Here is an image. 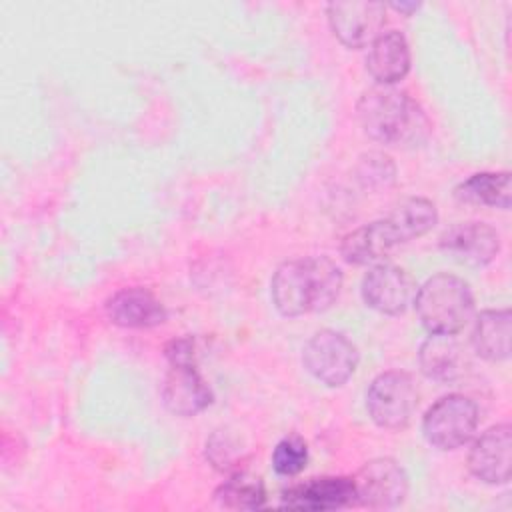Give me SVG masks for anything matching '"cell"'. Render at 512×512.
<instances>
[{"instance_id": "cell-1", "label": "cell", "mask_w": 512, "mask_h": 512, "mask_svg": "<svg viewBox=\"0 0 512 512\" xmlns=\"http://www.w3.org/2000/svg\"><path fill=\"white\" fill-rule=\"evenodd\" d=\"M342 288V272L328 256H308L280 264L270 292L282 316H302L328 310Z\"/></svg>"}, {"instance_id": "cell-2", "label": "cell", "mask_w": 512, "mask_h": 512, "mask_svg": "<svg viewBox=\"0 0 512 512\" xmlns=\"http://www.w3.org/2000/svg\"><path fill=\"white\" fill-rule=\"evenodd\" d=\"M356 116L364 134L386 146H418L430 132V120L420 104L392 86L366 90L356 104Z\"/></svg>"}, {"instance_id": "cell-3", "label": "cell", "mask_w": 512, "mask_h": 512, "mask_svg": "<svg viewBox=\"0 0 512 512\" xmlns=\"http://www.w3.org/2000/svg\"><path fill=\"white\" fill-rule=\"evenodd\" d=\"M416 314L430 334H458L474 314V296L462 278L434 274L414 296Z\"/></svg>"}, {"instance_id": "cell-4", "label": "cell", "mask_w": 512, "mask_h": 512, "mask_svg": "<svg viewBox=\"0 0 512 512\" xmlns=\"http://www.w3.org/2000/svg\"><path fill=\"white\" fill-rule=\"evenodd\" d=\"M480 422L478 406L464 394H448L436 400L422 418V434L438 450L464 446Z\"/></svg>"}, {"instance_id": "cell-5", "label": "cell", "mask_w": 512, "mask_h": 512, "mask_svg": "<svg viewBox=\"0 0 512 512\" xmlns=\"http://www.w3.org/2000/svg\"><path fill=\"white\" fill-rule=\"evenodd\" d=\"M418 406V388L410 374L388 370L378 374L366 390V408L374 424L386 430L406 428Z\"/></svg>"}, {"instance_id": "cell-6", "label": "cell", "mask_w": 512, "mask_h": 512, "mask_svg": "<svg viewBox=\"0 0 512 512\" xmlns=\"http://www.w3.org/2000/svg\"><path fill=\"white\" fill-rule=\"evenodd\" d=\"M302 364L318 382L336 388L356 372L358 350L342 332L320 330L306 342Z\"/></svg>"}, {"instance_id": "cell-7", "label": "cell", "mask_w": 512, "mask_h": 512, "mask_svg": "<svg viewBox=\"0 0 512 512\" xmlns=\"http://www.w3.org/2000/svg\"><path fill=\"white\" fill-rule=\"evenodd\" d=\"M352 482L356 504L372 510L396 508L408 496V476L392 458H374L366 462Z\"/></svg>"}, {"instance_id": "cell-8", "label": "cell", "mask_w": 512, "mask_h": 512, "mask_svg": "<svg viewBox=\"0 0 512 512\" xmlns=\"http://www.w3.org/2000/svg\"><path fill=\"white\" fill-rule=\"evenodd\" d=\"M328 22L334 36L346 48H364L372 44L386 22V6L372 0H338L330 2Z\"/></svg>"}, {"instance_id": "cell-9", "label": "cell", "mask_w": 512, "mask_h": 512, "mask_svg": "<svg viewBox=\"0 0 512 512\" xmlns=\"http://www.w3.org/2000/svg\"><path fill=\"white\" fill-rule=\"evenodd\" d=\"M414 296L416 282L400 266L380 262L374 264L362 278V298L380 314L396 316L406 312V308L414 302Z\"/></svg>"}, {"instance_id": "cell-10", "label": "cell", "mask_w": 512, "mask_h": 512, "mask_svg": "<svg viewBox=\"0 0 512 512\" xmlns=\"http://www.w3.org/2000/svg\"><path fill=\"white\" fill-rule=\"evenodd\" d=\"M440 250L460 264L480 268L496 258L500 236L486 222H458L442 232Z\"/></svg>"}, {"instance_id": "cell-11", "label": "cell", "mask_w": 512, "mask_h": 512, "mask_svg": "<svg viewBox=\"0 0 512 512\" xmlns=\"http://www.w3.org/2000/svg\"><path fill=\"white\" fill-rule=\"evenodd\" d=\"M470 472L484 484H508L512 470V428L496 424L488 428L470 448Z\"/></svg>"}, {"instance_id": "cell-12", "label": "cell", "mask_w": 512, "mask_h": 512, "mask_svg": "<svg viewBox=\"0 0 512 512\" xmlns=\"http://www.w3.org/2000/svg\"><path fill=\"white\" fill-rule=\"evenodd\" d=\"M164 406L176 416H196L212 404V390L198 374L196 362L170 364L162 386Z\"/></svg>"}, {"instance_id": "cell-13", "label": "cell", "mask_w": 512, "mask_h": 512, "mask_svg": "<svg viewBox=\"0 0 512 512\" xmlns=\"http://www.w3.org/2000/svg\"><path fill=\"white\" fill-rule=\"evenodd\" d=\"M356 504L352 478L322 476L296 484L282 494V506L292 510H338Z\"/></svg>"}, {"instance_id": "cell-14", "label": "cell", "mask_w": 512, "mask_h": 512, "mask_svg": "<svg viewBox=\"0 0 512 512\" xmlns=\"http://www.w3.org/2000/svg\"><path fill=\"white\" fill-rule=\"evenodd\" d=\"M112 324L122 328H152L166 320L164 304L146 288H122L106 302Z\"/></svg>"}, {"instance_id": "cell-15", "label": "cell", "mask_w": 512, "mask_h": 512, "mask_svg": "<svg viewBox=\"0 0 512 512\" xmlns=\"http://www.w3.org/2000/svg\"><path fill=\"white\" fill-rule=\"evenodd\" d=\"M398 244L400 242L394 230L384 218L348 232L340 244V254L348 264L354 266L380 264Z\"/></svg>"}, {"instance_id": "cell-16", "label": "cell", "mask_w": 512, "mask_h": 512, "mask_svg": "<svg viewBox=\"0 0 512 512\" xmlns=\"http://www.w3.org/2000/svg\"><path fill=\"white\" fill-rule=\"evenodd\" d=\"M366 68L378 86L400 82L410 70V48L402 32H382L368 48Z\"/></svg>"}, {"instance_id": "cell-17", "label": "cell", "mask_w": 512, "mask_h": 512, "mask_svg": "<svg viewBox=\"0 0 512 512\" xmlns=\"http://www.w3.org/2000/svg\"><path fill=\"white\" fill-rule=\"evenodd\" d=\"M512 314L508 308L484 310L478 314L472 330L476 354L488 362H502L510 356Z\"/></svg>"}, {"instance_id": "cell-18", "label": "cell", "mask_w": 512, "mask_h": 512, "mask_svg": "<svg viewBox=\"0 0 512 512\" xmlns=\"http://www.w3.org/2000/svg\"><path fill=\"white\" fill-rule=\"evenodd\" d=\"M454 198L462 204L508 210L512 202L510 172H478L454 188Z\"/></svg>"}, {"instance_id": "cell-19", "label": "cell", "mask_w": 512, "mask_h": 512, "mask_svg": "<svg viewBox=\"0 0 512 512\" xmlns=\"http://www.w3.org/2000/svg\"><path fill=\"white\" fill-rule=\"evenodd\" d=\"M422 372L438 382H452L462 374L464 358L458 342L450 334H430L420 346Z\"/></svg>"}, {"instance_id": "cell-20", "label": "cell", "mask_w": 512, "mask_h": 512, "mask_svg": "<svg viewBox=\"0 0 512 512\" xmlns=\"http://www.w3.org/2000/svg\"><path fill=\"white\" fill-rule=\"evenodd\" d=\"M386 222L394 230L398 242L404 244L430 232L438 222V212L434 202H430L428 198L412 196L398 202L394 210L386 216Z\"/></svg>"}, {"instance_id": "cell-21", "label": "cell", "mask_w": 512, "mask_h": 512, "mask_svg": "<svg viewBox=\"0 0 512 512\" xmlns=\"http://www.w3.org/2000/svg\"><path fill=\"white\" fill-rule=\"evenodd\" d=\"M214 498L228 510H258L266 506V488L260 476L238 470L216 488Z\"/></svg>"}, {"instance_id": "cell-22", "label": "cell", "mask_w": 512, "mask_h": 512, "mask_svg": "<svg viewBox=\"0 0 512 512\" xmlns=\"http://www.w3.org/2000/svg\"><path fill=\"white\" fill-rule=\"evenodd\" d=\"M356 180L366 190H382L394 184L396 166L384 152H364L356 162Z\"/></svg>"}, {"instance_id": "cell-23", "label": "cell", "mask_w": 512, "mask_h": 512, "mask_svg": "<svg viewBox=\"0 0 512 512\" xmlns=\"http://www.w3.org/2000/svg\"><path fill=\"white\" fill-rule=\"evenodd\" d=\"M206 458L220 472L236 470L244 458V448L236 436L226 430H218L206 442ZM238 472V470H236Z\"/></svg>"}, {"instance_id": "cell-24", "label": "cell", "mask_w": 512, "mask_h": 512, "mask_svg": "<svg viewBox=\"0 0 512 512\" xmlns=\"http://www.w3.org/2000/svg\"><path fill=\"white\" fill-rule=\"evenodd\" d=\"M308 462V448L300 436L282 438L272 452V466L282 476H296Z\"/></svg>"}, {"instance_id": "cell-25", "label": "cell", "mask_w": 512, "mask_h": 512, "mask_svg": "<svg viewBox=\"0 0 512 512\" xmlns=\"http://www.w3.org/2000/svg\"><path fill=\"white\" fill-rule=\"evenodd\" d=\"M396 12H402V14H406V16H410L412 12H416L418 8H420V2H394V4H390Z\"/></svg>"}]
</instances>
